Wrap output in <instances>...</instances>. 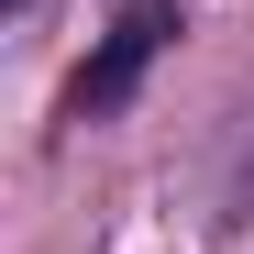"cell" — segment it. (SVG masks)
<instances>
[{
  "label": "cell",
  "instance_id": "1",
  "mask_svg": "<svg viewBox=\"0 0 254 254\" xmlns=\"http://www.w3.org/2000/svg\"><path fill=\"white\" fill-rule=\"evenodd\" d=\"M166 33H177V0H122L111 33H100V56L77 66V89H66V122H111L122 100L144 89V66L166 56Z\"/></svg>",
  "mask_w": 254,
  "mask_h": 254
},
{
  "label": "cell",
  "instance_id": "2",
  "mask_svg": "<svg viewBox=\"0 0 254 254\" xmlns=\"http://www.w3.org/2000/svg\"><path fill=\"white\" fill-rule=\"evenodd\" d=\"M11 11H22V0H11Z\"/></svg>",
  "mask_w": 254,
  "mask_h": 254
}]
</instances>
